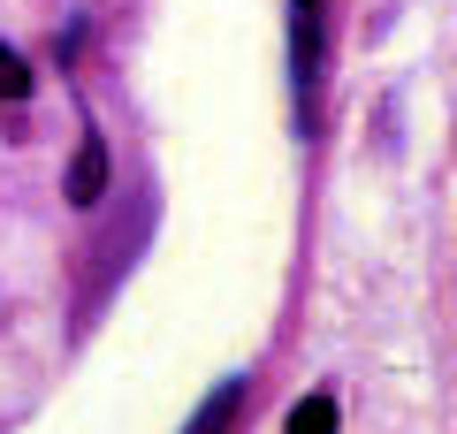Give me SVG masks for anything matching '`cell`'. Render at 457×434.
Instances as JSON below:
<instances>
[{"mask_svg": "<svg viewBox=\"0 0 457 434\" xmlns=\"http://www.w3.org/2000/svg\"><path fill=\"white\" fill-rule=\"evenodd\" d=\"M99 191H107V145H99V138H77V161H69V198H77V206H92Z\"/></svg>", "mask_w": 457, "mask_h": 434, "instance_id": "1", "label": "cell"}, {"mask_svg": "<svg viewBox=\"0 0 457 434\" xmlns=\"http://www.w3.org/2000/svg\"><path fill=\"white\" fill-rule=\"evenodd\" d=\"M237 412H245V381H221V388L191 412V427H183V434H228V419H237Z\"/></svg>", "mask_w": 457, "mask_h": 434, "instance_id": "2", "label": "cell"}, {"mask_svg": "<svg viewBox=\"0 0 457 434\" xmlns=\"http://www.w3.org/2000/svg\"><path fill=\"white\" fill-rule=\"evenodd\" d=\"M290 434H336V404L328 396H297L290 404Z\"/></svg>", "mask_w": 457, "mask_h": 434, "instance_id": "3", "label": "cell"}, {"mask_svg": "<svg viewBox=\"0 0 457 434\" xmlns=\"http://www.w3.org/2000/svg\"><path fill=\"white\" fill-rule=\"evenodd\" d=\"M0 99H8V107L31 99V69H23V54H8V46H0Z\"/></svg>", "mask_w": 457, "mask_h": 434, "instance_id": "4", "label": "cell"}]
</instances>
